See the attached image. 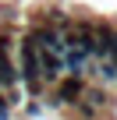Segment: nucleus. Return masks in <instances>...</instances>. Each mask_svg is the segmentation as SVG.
Instances as JSON below:
<instances>
[{"mask_svg":"<svg viewBox=\"0 0 117 120\" xmlns=\"http://www.w3.org/2000/svg\"><path fill=\"white\" fill-rule=\"evenodd\" d=\"M36 67H39V81H43V85H57V81H61V74H64V60L57 56V53L39 49V56H36Z\"/></svg>","mask_w":117,"mask_h":120,"instance_id":"f257e3e1","label":"nucleus"},{"mask_svg":"<svg viewBox=\"0 0 117 120\" xmlns=\"http://www.w3.org/2000/svg\"><path fill=\"white\" fill-rule=\"evenodd\" d=\"M82 92H85V78H61V81H57V102H68V106H75L78 99H82Z\"/></svg>","mask_w":117,"mask_h":120,"instance_id":"f03ea898","label":"nucleus"}]
</instances>
